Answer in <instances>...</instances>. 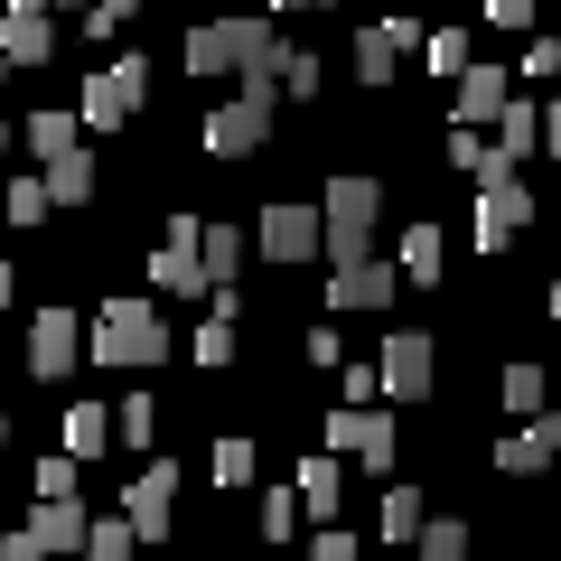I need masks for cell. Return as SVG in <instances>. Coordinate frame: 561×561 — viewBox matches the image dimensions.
I'll list each match as a JSON object with an SVG mask.
<instances>
[{
  "label": "cell",
  "mask_w": 561,
  "mask_h": 561,
  "mask_svg": "<svg viewBox=\"0 0 561 561\" xmlns=\"http://www.w3.org/2000/svg\"><path fill=\"white\" fill-rule=\"evenodd\" d=\"M309 365H319V375H337V365H346V346H337V328H309Z\"/></svg>",
  "instance_id": "obj_40"
},
{
  "label": "cell",
  "mask_w": 561,
  "mask_h": 561,
  "mask_svg": "<svg viewBox=\"0 0 561 561\" xmlns=\"http://www.w3.org/2000/svg\"><path fill=\"white\" fill-rule=\"evenodd\" d=\"M253 243H262L272 262H309V253H328V234H319V206H262Z\"/></svg>",
  "instance_id": "obj_9"
},
{
  "label": "cell",
  "mask_w": 561,
  "mask_h": 561,
  "mask_svg": "<svg viewBox=\"0 0 561 561\" xmlns=\"http://www.w3.org/2000/svg\"><path fill=\"white\" fill-rule=\"evenodd\" d=\"M449 169H468V179H505L515 160H505L486 131H468V122H459V131H449Z\"/></svg>",
  "instance_id": "obj_22"
},
{
  "label": "cell",
  "mask_w": 561,
  "mask_h": 561,
  "mask_svg": "<svg viewBox=\"0 0 561 561\" xmlns=\"http://www.w3.org/2000/svg\"><path fill=\"white\" fill-rule=\"evenodd\" d=\"M552 449H561V412H534L515 440L496 449V468H505V478H542V468H552Z\"/></svg>",
  "instance_id": "obj_16"
},
{
  "label": "cell",
  "mask_w": 561,
  "mask_h": 561,
  "mask_svg": "<svg viewBox=\"0 0 561 561\" xmlns=\"http://www.w3.org/2000/svg\"><path fill=\"white\" fill-rule=\"evenodd\" d=\"M10 300H20V272H10V262H0V309H10Z\"/></svg>",
  "instance_id": "obj_44"
},
{
  "label": "cell",
  "mask_w": 561,
  "mask_h": 561,
  "mask_svg": "<svg viewBox=\"0 0 561 561\" xmlns=\"http://www.w3.org/2000/svg\"><path fill=\"white\" fill-rule=\"evenodd\" d=\"M496 150H505V160H534V150H542V103H524V94H505L496 103Z\"/></svg>",
  "instance_id": "obj_17"
},
{
  "label": "cell",
  "mask_w": 561,
  "mask_h": 561,
  "mask_svg": "<svg viewBox=\"0 0 561 561\" xmlns=\"http://www.w3.org/2000/svg\"><path fill=\"white\" fill-rule=\"evenodd\" d=\"M290 496H300V515L337 524V505H346V468H337V459H328V449H319V459L300 468V486H290Z\"/></svg>",
  "instance_id": "obj_18"
},
{
  "label": "cell",
  "mask_w": 561,
  "mask_h": 561,
  "mask_svg": "<svg viewBox=\"0 0 561 561\" xmlns=\"http://www.w3.org/2000/svg\"><path fill=\"white\" fill-rule=\"evenodd\" d=\"M47 47H57V20H47V0H10V10H0V57H10V66H38Z\"/></svg>",
  "instance_id": "obj_13"
},
{
  "label": "cell",
  "mask_w": 561,
  "mask_h": 561,
  "mask_svg": "<svg viewBox=\"0 0 561 561\" xmlns=\"http://www.w3.org/2000/svg\"><path fill=\"white\" fill-rule=\"evenodd\" d=\"M216 486H253V440H216Z\"/></svg>",
  "instance_id": "obj_33"
},
{
  "label": "cell",
  "mask_w": 561,
  "mask_h": 561,
  "mask_svg": "<svg viewBox=\"0 0 561 561\" xmlns=\"http://www.w3.org/2000/svg\"><path fill=\"white\" fill-rule=\"evenodd\" d=\"M169 356V319L150 300H103L94 309V365H160Z\"/></svg>",
  "instance_id": "obj_2"
},
{
  "label": "cell",
  "mask_w": 561,
  "mask_h": 561,
  "mask_svg": "<svg viewBox=\"0 0 561 561\" xmlns=\"http://www.w3.org/2000/svg\"><path fill=\"white\" fill-rule=\"evenodd\" d=\"M113 440H150V393H131V402L113 412Z\"/></svg>",
  "instance_id": "obj_37"
},
{
  "label": "cell",
  "mask_w": 561,
  "mask_h": 561,
  "mask_svg": "<svg viewBox=\"0 0 561 561\" xmlns=\"http://www.w3.org/2000/svg\"><path fill=\"white\" fill-rule=\"evenodd\" d=\"M150 280H160L169 300H187V290H216V280H206V262H197V216H169V243L150 253Z\"/></svg>",
  "instance_id": "obj_10"
},
{
  "label": "cell",
  "mask_w": 561,
  "mask_h": 561,
  "mask_svg": "<svg viewBox=\"0 0 561 561\" xmlns=\"http://www.w3.org/2000/svg\"><path fill=\"white\" fill-rule=\"evenodd\" d=\"M140 84H150V66H140V57H113L103 76L76 84V122H84V131H122V122L140 113Z\"/></svg>",
  "instance_id": "obj_4"
},
{
  "label": "cell",
  "mask_w": 561,
  "mask_h": 561,
  "mask_svg": "<svg viewBox=\"0 0 561 561\" xmlns=\"http://www.w3.org/2000/svg\"><path fill=\"white\" fill-rule=\"evenodd\" d=\"M505 94H515V84H505V66H468V76H459V122H468V131H486Z\"/></svg>",
  "instance_id": "obj_19"
},
{
  "label": "cell",
  "mask_w": 561,
  "mask_h": 561,
  "mask_svg": "<svg viewBox=\"0 0 561 561\" xmlns=\"http://www.w3.org/2000/svg\"><path fill=\"white\" fill-rule=\"evenodd\" d=\"M0 431H10V421H0Z\"/></svg>",
  "instance_id": "obj_49"
},
{
  "label": "cell",
  "mask_w": 561,
  "mask_h": 561,
  "mask_svg": "<svg viewBox=\"0 0 561 561\" xmlns=\"http://www.w3.org/2000/svg\"><path fill=\"white\" fill-rule=\"evenodd\" d=\"M421 515H431V505H421L412 486H383V515H375V524H383V542H412V534H421Z\"/></svg>",
  "instance_id": "obj_30"
},
{
  "label": "cell",
  "mask_w": 561,
  "mask_h": 561,
  "mask_svg": "<svg viewBox=\"0 0 561 561\" xmlns=\"http://www.w3.org/2000/svg\"><path fill=\"white\" fill-rule=\"evenodd\" d=\"M47 206H57V197H47V179H0V225H20V234H28Z\"/></svg>",
  "instance_id": "obj_23"
},
{
  "label": "cell",
  "mask_w": 561,
  "mask_h": 561,
  "mask_svg": "<svg viewBox=\"0 0 561 561\" xmlns=\"http://www.w3.org/2000/svg\"><path fill=\"white\" fill-rule=\"evenodd\" d=\"M440 243H449L440 225H412V234H402V280H412V290H431V280H440V262H449Z\"/></svg>",
  "instance_id": "obj_21"
},
{
  "label": "cell",
  "mask_w": 561,
  "mask_h": 561,
  "mask_svg": "<svg viewBox=\"0 0 561 561\" xmlns=\"http://www.w3.org/2000/svg\"><path fill=\"white\" fill-rule=\"evenodd\" d=\"M328 309H393V272H383L375 253L337 262V280H328Z\"/></svg>",
  "instance_id": "obj_15"
},
{
  "label": "cell",
  "mask_w": 561,
  "mask_h": 561,
  "mask_svg": "<svg viewBox=\"0 0 561 561\" xmlns=\"http://www.w3.org/2000/svg\"><path fill=\"white\" fill-rule=\"evenodd\" d=\"M280 84H290V94H319V57H300V47H290V57H280Z\"/></svg>",
  "instance_id": "obj_39"
},
{
  "label": "cell",
  "mask_w": 561,
  "mask_h": 561,
  "mask_svg": "<svg viewBox=\"0 0 561 561\" xmlns=\"http://www.w3.org/2000/svg\"><path fill=\"white\" fill-rule=\"evenodd\" d=\"M421 47V20H365V38H356V76L365 84H393V66Z\"/></svg>",
  "instance_id": "obj_12"
},
{
  "label": "cell",
  "mask_w": 561,
  "mask_h": 561,
  "mask_svg": "<svg viewBox=\"0 0 561 561\" xmlns=\"http://www.w3.org/2000/svg\"><path fill=\"white\" fill-rule=\"evenodd\" d=\"M300 534V496H262V542H290Z\"/></svg>",
  "instance_id": "obj_34"
},
{
  "label": "cell",
  "mask_w": 561,
  "mask_h": 561,
  "mask_svg": "<svg viewBox=\"0 0 561 561\" xmlns=\"http://www.w3.org/2000/svg\"><path fill=\"white\" fill-rule=\"evenodd\" d=\"M421 57H431V76L459 84L468 76V28H421Z\"/></svg>",
  "instance_id": "obj_28"
},
{
  "label": "cell",
  "mask_w": 561,
  "mask_h": 561,
  "mask_svg": "<svg viewBox=\"0 0 561 561\" xmlns=\"http://www.w3.org/2000/svg\"><path fill=\"white\" fill-rule=\"evenodd\" d=\"M66 449H76V459H103V449H113V412L76 402V412H66Z\"/></svg>",
  "instance_id": "obj_26"
},
{
  "label": "cell",
  "mask_w": 561,
  "mask_h": 561,
  "mask_svg": "<svg viewBox=\"0 0 561 561\" xmlns=\"http://www.w3.org/2000/svg\"><path fill=\"white\" fill-rule=\"evenodd\" d=\"M542 150H561V103H542Z\"/></svg>",
  "instance_id": "obj_43"
},
{
  "label": "cell",
  "mask_w": 561,
  "mask_h": 561,
  "mask_svg": "<svg viewBox=\"0 0 561 561\" xmlns=\"http://www.w3.org/2000/svg\"><path fill=\"white\" fill-rule=\"evenodd\" d=\"M337 393H346V402H375L383 383H375V365H337Z\"/></svg>",
  "instance_id": "obj_41"
},
{
  "label": "cell",
  "mask_w": 561,
  "mask_h": 561,
  "mask_svg": "<svg viewBox=\"0 0 561 561\" xmlns=\"http://www.w3.org/2000/svg\"><path fill=\"white\" fill-rule=\"evenodd\" d=\"M309 561H356V534H337V524H319V534H309Z\"/></svg>",
  "instance_id": "obj_38"
},
{
  "label": "cell",
  "mask_w": 561,
  "mask_h": 561,
  "mask_svg": "<svg viewBox=\"0 0 561 561\" xmlns=\"http://www.w3.org/2000/svg\"><path fill=\"white\" fill-rule=\"evenodd\" d=\"M47 197H57V206H84V197H94V160H84V150L47 160Z\"/></svg>",
  "instance_id": "obj_27"
},
{
  "label": "cell",
  "mask_w": 561,
  "mask_h": 561,
  "mask_svg": "<svg viewBox=\"0 0 561 561\" xmlns=\"http://www.w3.org/2000/svg\"><path fill=\"white\" fill-rule=\"evenodd\" d=\"M431 375H440V346L421 337V328H402V337L383 346V365H375V383L393 402H421V393H431Z\"/></svg>",
  "instance_id": "obj_8"
},
{
  "label": "cell",
  "mask_w": 561,
  "mask_h": 561,
  "mask_svg": "<svg viewBox=\"0 0 561 561\" xmlns=\"http://www.w3.org/2000/svg\"><path fill=\"white\" fill-rule=\"evenodd\" d=\"M47 10H84V0H47Z\"/></svg>",
  "instance_id": "obj_46"
},
{
  "label": "cell",
  "mask_w": 561,
  "mask_h": 561,
  "mask_svg": "<svg viewBox=\"0 0 561 561\" xmlns=\"http://www.w3.org/2000/svg\"><path fill=\"white\" fill-rule=\"evenodd\" d=\"M169 515H179V478H169V459H160V468H140V478H131L122 524H131L140 542H169Z\"/></svg>",
  "instance_id": "obj_11"
},
{
  "label": "cell",
  "mask_w": 561,
  "mask_h": 561,
  "mask_svg": "<svg viewBox=\"0 0 561 561\" xmlns=\"http://www.w3.org/2000/svg\"><path fill=\"white\" fill-rule=\"evenodd\" d=\"M505 412H515V421L542 412V365H505Z\"/></svg>",
  "instance_id": "obj_32"
},
{
  "label": "cell",
  "mask_w": 561,
  "mask_h": 561,
  "mask_svg": "<svg viewBox=\"0 0 561 561\" xmlns=\"http://www.w3.org/2000/svg\"><path fill=\"white\" fill-rule=\"evenodd\" d=\"M412 552H421V561H468V524H459V515H421Z\"/></svg>",
  "instance_id": "obj_24"
},
{
  "label": "cell",
  "mask_w": 561,
  "mask_h": 561,
  "mask_svg": "<svg viewBox=\"0 0 561 561\" xmlns=\"http://www.w3.org/2000/svg\"><path fill=\"white\" fill-rule=\"evenodd\" d=\"M131 552H140V534L122 515L113 524H84V561H131Z\"/></svg>",
  "instance_id": "obj_31"
},
{
  "label": "cell",
  "mask_w": 561,
  "mask_h": 561,
  "mask_svg": "<svg viewBox=\"0 0 561 561\" xmlns=\"http://www.w3.org/2000/svg\"><path fill=\"white\" fill-rule=\"evenodd\" d=\"M76 131H84L76 113H28V150H38V160H66V150H76Z\"/></svg>",
  "instance_id": "obj_29"
},
{
  "label": "cell",
  "mask_w": 561,
  "mask_h": 561,
  "mask_svg": "<svg viewBox=\"0 0 561 561\" xmlns=\"http://www.w3.org/2000/svg\"><path fill=\"white\" fill-rule=\"evenodd\" d=\"M0 534H10V515H0Z\"/></svg>",
  "instance_id": "obj_48"
},
{
  "label": "cell",
  "mask_w": 561,
  "mask_h": 561,
  "mask_svg": "<svg viewBox=\"0 0 561 561\" xmlns=\"http://www.w3.org/2000/svg\"><path fill=\"white\" fill-rule=\"evenodd\" d=\"M0 76H10V57H0Z\"/></svg>",
  "instance_id": "obj_47"
},
{
  "label": "cell",
  "mask_w": 561,
  "mask_h": 561,
  "mask_svg": "<svg viewBox=\"0 0 561 561\" xmlns=\"http://www.w3.org/2000/svg\"><path fill=\"white\" fill-rule=\"evenodd\" d=\"M524 225H534V187L515 179V169H505V179H478V253H505V243L524 234Z\"/></svg>",
  "instance_id": "obj_6"
},
{
  "label": "cell",
  "mask_w": 561,
  "mask_h": 561,
  "mask_svg": "<svg viewBox=\"0 0 561 561\" xmlns=\"http://www.w3.org/2000/svg\"><path fill=\"white\" fill-rule=\"evenodd\" d=\"M262 140H272V76H243V94L206 113V150L216 160H253Z\"/></svg>",
  "instance_id": "obj_3"
},
{
  "label": "cell",
  "mask_w": 561,
  "mask_h": 561,
  "mask_svg": "<svg viewBox=\"0 0 561 561\" xmlns=\"http://www.w3.org/2000/svg\"><path fill=\"white\" fill-rule=\"evenodd\" d=\"M375 179H337L328 187V206H319V234H328V262H356L365 243H375Z\"/></svg>",
  "instance_id": "obj_5"
},
{
  "label": "cell",
  "mask_w": 561,
  "mask_h": 561,
  "mask_svg": "<svg viewBox=\"0 0 561 561\" xmlns=\"http://www.w3.org/2000/svg\"><path fill=\"white\" fill-rule=\"evenodd\" d=\"M76 449H57V459H38V496H76Z\"/></svg>",
  "instance_id": "obj_35"
},
{
  "label": "cell",
  "mask_w": 561,
  "mask_h": 561,
  "mask_svg": "<svg viewBox=\"0 0 561 561\" xmlns=\"http://www.w3.org/2000/svg\"><path fill=\"white\" fill-rule=\"evenodd\" d=\"M234 319H243L234 280H216V319L197 328V365H234Z\"/></svg>",
  "instance_id": "obj_20"
},
{
  "label": "cell",
  "mask_w": 561,
  "mask_h": 561,
  "mask_svg": "<svg viewBox=\"0 0 561 561\" xmlns=\"http://www.w3.org/2000/svg\"><path fill=\"white\" fill-rule=\"evenodd\" d=\"M534 10H542V0H486V20H496V28H534Z\"/></svg>",
  "instance_id": "obj_42"
},
{
  "label": "cell",
  "mask_w": 561,
  "mask_h": 561,
  "mask_svg": "<svg viewBox=\"0 0 561 561\" xmlns=\"http://www.w3.org/2000/svg\"><path fill=\"white\" fill-rule=\"evenodd\" d=\"M76 346H84V328H76V309H38V319H28V365H38L47 383H57L66 365H76Z\"/></svg>",
  "instance_id": "obj_14"
},
{
  "label": "cell",
  "mask_w": 561,
  "mask_h": 561,
  "mask_svg": "<svg viewBox=\"0 0 561 561\" xmlns=\"http://www.w3.org/2000/svg\"><path fill=\"white\" fill-rule=\"evenodd\" d=\"M197 262H206V280H234L243 272V234L234 225H197Z\"/></svg>",
  "instance_id": "obj_25"
},
{
  "label": "cell",
  "mask_w": 561,
  "mask_h": 561,
  "mask_svg": "<svg viewBox=\"0 0 561 561\" xmlns=\"http://www.w3.org/2000/svg\"><path fill=\"white\" fill-rule=\"evenodd\" d=\"M328 449H346V459H365V468L393 478V412H375V402H337V412H328Z\"/></svg>",
  "instance_id": "obj_7"
},
{
  "label": "cell",
  "mask_w": 561,
  "mask_h": 561,
  "mask_svg": "<svg viewBox=\"0 0 561 561\" xmlns=\"http://www.w3.org/2000/svg\"><path fill=\"white\" fill-rule=\"evenodd\" d=\"M131 10H140V0H84V28L113 38V28H131Z\"/></svg>",
  "instance_id": "obj_36"
},
{
  "label": "cell",
  "mask_w": 561,
  "mask_h": 561,
  "mask_svg": "<svg viewBox=\"0 0 561 561\" xmlns=\"http://www.w3.org/2000/svg\"><path fill=\"white\" fill-rule=\"evenodd\" d=\"M272 10H309V0H272Z\"/></svg>",
  "instance_id": "obj_45"
},
{
  "label": "cell",
  "mask_w": 561,
  "mask_h": 561,
  "mask_svg": "<svg viewBox=\"0 0 561 561\" xmlns=\"http://www.w3.org/2000/svg\"><path fill=\"white\" fill-rule=\"evenodd\" d=\"M280 28L272 20H206L187 28V76H225V66H243V76H280Z\"/></svg>",
  "instance_id": "obj_1"
}]
</instances>
